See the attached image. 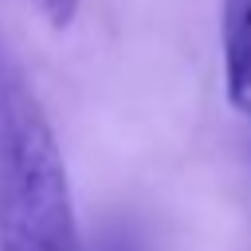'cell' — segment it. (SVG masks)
I'll return each mask as SVG.
<instances>
[{"label": "cell", "mask_w": 251, "mask_h": 251, "mask_svg": "<svg viewBox=\"0 0 251 251\" xmlns=\"http://www.w3.org/2000/svg\"><path fill=\"white\" fill-rule=\"evenodd\" d=\"M0 251H82L59 137L0 43Z\"/></svg>", "instance_id": "1"}, {"label": "cell", "mask_w": 251, "mask_h": 251, "mask_svg": "<svg viewBox=\"0 0 251 251\" xmlns=\"http://www.w3.org/2000/svg\"><path fill=\"white\" fill-rule=\"evenodd\" d=\"M220 55L227 102L251 114V0H220Z\"/></svg>", "instance_id": "2"}, {"label": "cell", "mask_w": 251, "mask_h": 251, "mask_svg": "<svg viewBox=\"0 0 251 251\" xmlns=\"http://www.w3.org/2000/svg\"><path fill=\"white\" fill-rule=\"evenodd\" d=\"M78 4H82V0H35V8H39V12L47 16V24H51V27H59V31L75 24Z\"/></svg>", "instance_id": "3"}]
</instances>
